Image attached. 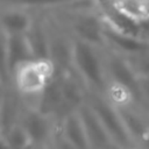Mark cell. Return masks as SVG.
<instances>
[{"label":"cell","mask_w":149,"mask_h":149,"mask_svg":"<svg viewBox=\"0 0 149 149\" xmlns=\"http://www.w3.org/2000/svg\"><path fill=\"white\" fill-rule=\"evenodd\" d=\"M72 70L83 81L88 92L105 93L108 81L104 48L74 40Z\"/></svg>","instance_id":"1"},{"label":"cell","mask_w":149,"mask_h":149,"mask_svg":"<svg viewBox=\"0 0 149 149\" xmlns=\"http://www.w3.org/2000/svg\"><path fill=\"white\" fill-rule=\"evenodd\" d=\"M56 74L48 58H31L19 64L12 72L10 84L24 101L36 99Z\"/></svg>","instance_id":"2"},{"label":"cell","mask_w":149,"mask_h":149,"mask_svg":"<svg viewBox=\"0 0 149 149\" xmlns=\"http://www.w3.org/2000/svg\"><path fill=\"white\" fill-rule=\"evenodd\" d=\"M86 104L100 121L113 144L137 149L120 108L111 102L104 93L88 92Z\"/></svg>","instance_id":"3"},{"label":"cell","mask_w":149,"mask_h":149,"mask_svg":"<svg viewBox=\"0 0 149 149\" xmlns=\"http://www.w3.org/2000/svg\"><path fill=\"white\" fill-rule=\"evenodd\" d=\"M20 123L33 144H49L55 132L56 121L40 109L24 104Z\"/></svg>","instance_id":"4"},{"label":"cell","mask_w":149,"mask_h":149,"mask_svg":"<svg viewBox=\"0 0 149 149\" xmlns=\"http://www.w3.org/2000/svg\"><path fill=\"white\" fill-rule=\"evenodd\" d=\"M113 14L136 27L149 26V0H107Z\"/></svg>","instance_id":"5"},{"label":"cell","mask_w":149,"mask_h":149,"mask_svg":"<svg viewBox=\"0 0 149 149\" xmlns=\"http://www.w3.org/2000/svg\"><path fill=\"white\" fill-rule=\"evenodd\" d=\"M23 106V99L14 90L13 85H7L0 97V133L5 135L20 122Z\"/></svg>","instance_id":"6"},{"label":"cell","mask_w":149,"mask_h":149,"mask_svg":"<svg viewBox=\"0 0 149 149\" xmlns=\"http://www.w3.org/2000/svg\"><path fill=\"white\" fill-rule=\"evenodd\" d=\"M56 132L77 149H90L85 127L79 111L70 113L56 123Z\"/></svg>","instance_id":"7"},{"label":"cell","mask_w":149,"mask_h":149,"mask_svg":"<svg viewBox=\"0 0 149 149\" xmlns=\"http://www.w3.org/2000/svg\"><path fill=\"white\" fill-rule=\"evenodd\" d=\"M79 114L81 116L85 127L90 149H108L113 143L109 140L104 127L101 126L100 121L98 120V118L94 115V113L87 106L86 102L79 109Z\"/></svg>","instance_id":"8"},{"label":"cell","mask_w":149,"mask_h":149,"mask_svg":"<svg viewBox=\"0 0 149 149\" xmlns=\"http://www.w3.org/2000/svg\"><path fill=\"white\" fill-rule=\"evenodd\" d=\"M7 55L12 78V72L19 64L34 58L26 35H7Z\"/></svg>","instance_id":"9"},{"label":"cell","mask_w":149,"mask_h":149,"mask_svg":"<svg viewBox=\"0 0 149 149\" xmlns=\"http://www.w3.org/2000/svg\"><path fill=\"white\" fill-rule=\"evenodd\" d=\"M3 136L6 137L9 149H28L33 144L27 132L20 122L10 128Z\"/></svg>","instance_id":"10"},{"label":"cell","mask_w":149,"mask_h":149,"mask_svg":"<svg viewBox=\"0 0 149 149\" xmlns=\"http://www.w3.org/2000/svg\"><path fill=\"white\" fill-rule=\"evenodd\" d=\"M0 80L3 85L10 84V70L7 55V34L0 28Z\"/></svg>","instance_id":"11"},{"label":"cell","mask_w":149,"mask_h":149,"mask_svg":"<svg viewBox=\"0 0 149 149\" xmlns=\"http://www.w3.org/2000/svg\"><path fill=\"white\" fill-rule=\"evenodd\" d=\"M137 102L144 108L149 109V77L139 76Z\"/></svg>","instance_id":"12"},{"label":"cell","mask_w":149,"mask_h":149,"mask_svg":"<svg viewBox=\"0 0 149 149\" xmlns=\"http://www.w3.org/2000/svg\"><path fill=\"white\" fill-rule=\"evenodd\" d=\"M50 143H51V146H52L55 149H77V148H74L73 146H71L70 143H68L57 132H55V134H54V136H52Z\"/></svg>","instance_id":"13"},{"label":"cell","mask_w":149,"mask_h":149,"mask_svg":"<svg viewBox=\"0 0 149 149\" xmlns=\"http://www.w3.org/2000/svg\"><path fill=\"white\" fill-rule=\"evenodd\" d=\"M0 149H9V146L2 133H0Z\"/></svg>","instance_id":"14"},{"label":"cell","mask_w":149,"mask_h":149,"mask_svg":"<svg viewBox=\"0 0 149 149\" xmlns=\"http://www.w3.org/2000/svg\"><path fill=\"white\" fill-rule=\"evenodd\" d=\"M28 149H49V144H31Z\"/></svg>","instance_id":"15"},{"label":"cell","mask_w":149,"mask_h":149,"mask_svg":"<svg viewBox=\"0 0 149 149\" xmlns=\"http://www.w3.org/2000/svg\"><path fill=\"white\" fill-rule=\"evenodd\" d=\"M108 149H136V148H123V147H119V146H115V144H112Z\"/></svg>","instance_id":"16"},{"label":"cell","mask_w":149,"mask_h":149,"mask_svg":"<svg viewBox=\"0 0 149 149\" xmlns=\"http://www.w3.org/2000/svg\"><path fill=\"white\" fill-rule=\"evenodd\" d=\"M6 86H7V85H3V84H2V81L0 80V97L2 95V92H3V90H5V87H6Z\"/></svg>","instance_id":"17"},{"label":"cell","mask_w":149,"mask_h":149,"mask_svg":"<svg viewBox=\"0 0 149 149\" xmlns=\"http://www.w3.org/2000/svg\"><path fill=\"white\" fill-rule=\"evenodd\" d=\"M49 149H55V148L51 146V143H49Z\"/></svg>","instance_id":"18"}]
</instances>
